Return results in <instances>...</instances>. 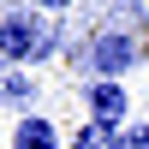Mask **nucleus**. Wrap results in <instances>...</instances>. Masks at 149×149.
<instances>
[{"instance_id":"obj_1","label":"nucleus","mask_w":149,"mask_h":149,"mask_svg":"<svg viewBox=\"0 0 149 149\" xmlns=\"http://www.w3.org/2000/svg\"><path fill=\"white\" fill-rule=\"evenodd\" d=\"M54 54V36L36 12H6L0 18V60H42Z\"/></svg>"},{"instance_id":"obj_7","label":"nucleus","mask_w":149,"mask_h":149,"mask_svg":"<svg viewBox=\"0 0 149 149\" xmlns=\"http://www.w3.org/2000/svg\"><path fill=\"white\" fill-rule=\"evenodd\" d=\"M119 149H149V119H137V125L119 131Z\"/></svg>"},{"instance_id":"obj_3","label":"nucleus","mask_w":149,"mask_h":149,"mask_svg":"<svg viewBox=\"0 0 149 149\" xmlns=\"http://www.w3.org/2000/svg\"><path fill=\"white\" fill-rule=\"evenodd\" d=\"M125 84H107V78H95L90 84V113H95V125H102V131H113V137H119V131H125Z\"/></svg>"},{"instance_id":"obj_4","label":"nucleus","mask_w":149,"mask_h":149,"mask_svg":"<svg viewBox=\"0 0 149 149\" xmlns=\"http://www.w3.org/2000/svg\"><path fill=\"white\" fill-rule=\"evenodd\" d=\"M12 149H60L54 119H42V113H24L18 125H12Z\"/></svg>"},{"instance_id":"obj_8","label":"nucleus","mask_w":149,"mask_h":149,"mask_svg":"<svg viewBox=\"0 0 149 149\" xmlns=\"http://www.w3.org/2000/svg\"><path fill=\"white\" fill-rule=\"evenodd\" d=\"M36 6H42V12H66L72 0H36Z\"/></svg>"},{"instance_id":"obj_5","label":"nucleus","mask_w":149,"mask_h":149,"mask_svg":"<svg viewBox=\"0 0 149 149\" xmlns=\"http://www.w3.org/2000/svg\"><path fill=\"white\" fill-rule=\"evenodd\" d=\"M72 149H119V137H113V131H102V125L90 119V125H84L78 137H72Z\"/></svg>"},{"instance_id":"obj_2","label":"nucleus","mask_w":149,"mask_h":149,"mask_svg":"<svg viewBox=\"0 0 149 149\" xmlns=\"http://www.w3.org/2000/svg\"><path fill=\"white\" fill-rule=\"evenodd\" d=\"M137 54H143V42L131 30H95L90 36V72H102L107 84H119V72H125Z\"/></svg>"},{"instance_id":"obj_6","label":"nucleus","mask_w":149,"mask_h":149,"mask_svg":"<svg viewBox=\"0 0 149 149\" xmlns=\"http://www.w3.org/2000/svg\"><path fill=\"white\" fill-rule=\"evenodd\" d=\"M0 102H30V78H24V72H6V78H0Z\"/></svg>"}]
</instances>
